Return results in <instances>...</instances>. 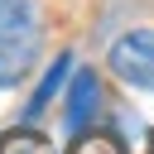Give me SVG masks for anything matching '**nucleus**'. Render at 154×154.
Instances as JSON below:
<instances>
[{"instance_id":"nucleus-1","label":"nucleus","mask_w":154,"mask_h":154,"mask_svg":"<svg viewBox=\"0 0 154 154\" xmlns=\"http://www.w3.org/2000/svg\"><path fill=\"white\" fill-rule=\"evenodd\" d=\"M38 58V14L29 0H0V87L24 82Z\"/></svg>"},{"instance_id":"nucleus-2","label":"nucleus","mask_w":154,"mask_h":154,"mask_svg":"<svg viewBox=\"0 0 154 154\" xmlns=\"http://www.w3.org/2000/svg\"><path fill=\"white\" fill-rule=\"evenodd\" d=\"M111 72L125 82V87H140V91H154V29H130L111 43Z\"/></svg>"},{"instance_id":"nucleus-3","label":"nucleus","mask_w":154,"mask_h":154,"mask_svg":"<svg viewBox=\"0 0 154 154\" xmlns=\"http://www.w3.org/2000/svg\"><path fill=\"white\" fill-rule=\"evenodd\" d=\"M96 111H101V77L91 67H82L72 77V87H67V125L72 130H87V120Z\"/></svg>"},{"instance_id":"nucleus-4","label":"nucleus","mask_w":154,"mask_h":154,"mask_svg":"<svg viewBox=\"0 0 154 154\" xmlns=\"http://www.w3.org/2000/svg\"><path fill=\"white\" fill-rule=\"evenodd\" d=\"M0 154H58V149H53V140H43L38 130L19 125V130H5V135H0Z\"/></svg>"},{"instance_id":"nucleus-5","label":"nucleus","mask_w":154,"mask_h":154,"mask_svg":"<svg viewBox=\"0 0 154 154\" xmlns=\"http://www.w3.org/2000/svg\"><path fill=\"white\" fill-rule=\"evenodd\" d=\"M67 67H72V58H67V53H58V58H53V67L43 72V82H38L34 101H29V120H34V116H38V111L53 101V91H58V87H63V77H67Z\"/></svg>"},{"instance_id":"nucleus-6","label":"nucleus","mask_w":154,"mask_h":154,"mask_svg":"<svg viewBox=\"0 0 154 154\" xmlns=\"http://www.w3.org/2000/svg\"><path fill=\"white\" fill-rule=\"evenodd\" d=\"M67 154H125V149H120V140H116V135H106V130H91V135H87V130H77V140H72V149H67Z\"/></svg>"}]
</instances>
